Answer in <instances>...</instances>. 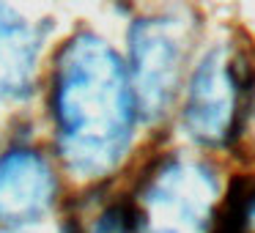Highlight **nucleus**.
<instances>
[{
    "mask_svg": "<svg viewBox=\"0 0 255 233\" xmlns=\"http://www.w3.org/2000/svg\"><path fill=\"white\" fill-rule=\"evenodd\" d=\"M129 72L110 44L80 33L61 50L52 74V118L66 165L99 178L121 162L134 129Z\"/></svg>",
    "mask_w": 255,
    "mask_h": 233,
    "instance_id": "1",
    "label": "nucleus"
},
{
    "mask_svg": "<svg viewBox=\"0 0 255 233\" xmlns=\"http://www.w3.org/2000/svg\"><path fill=\"white\" fill-rule=\"evenodd\" d=\"M214 206L217 181L209 167L170 159L143 187L134 217L140 233H203Z\"/></svg>",
    "mask_w": 255,
    "mask_h": 233,
    "instance_id": "2",
    "label": "nucleus"
},
{
    "mask_svg": "<svg viewBox=\"0 0 255 233\" xmlns=\"http://www.w3.org/2000/svg\"><path fill=\"white\" fill-rule=\"evenodd\" d=\"M129 55L132 66L127 72L134 105L143 116L159 118L176 96L181 80L187 58V30L173 17L140 19L129 36Z\"/></svg>",
    "mask_w": 255,
    "mask_h": 233,
    "instance_id": "3",
    "label": "nucleus"
},
{
    "mask_svg": "<svg viewBox=\"0 0 255 233\" xmlns=\"http://www.w3.org/2000/svg\"><path fill=\"white\" fill-rule=\"evenodd\" d=\"M242 66L231 47H214L192 72L184 102V126L206 145L233 137L242 113Z\"/></svg>",
    "mask_w": 255,
    "mask_h": 233,
    "instance_id": "4",
    "label": "nucleus"
},
{
    "mask_svg": "<svg viewBox=\"0 0 255 233\" xmlns=\"http://www.w3.org/2000/svg\"><path fill=\"white\" fill-rule=\"evenodd\" d=\"M55 198V176L41 154L28 148L0 156V225L25 231L44 220Z\"/></svg>",
    "mask_w": 255,
    "mask_h": 233,
    "instance_id": "5",
    "label": "nucleus"
},
{
    "mask_svg": "<svg viewBox=\"0 0 255 233\" xmlns=\"http://www.w3.org/2000/svg\"><path fill=\"white\" fill-rule=\"evenodd\" d=\"M41 36L14 8L0 6V102L28 94L33 83Z\"/></svg>",
    "mask_w": 255,
    "mask_h": 233,
    "instance_id": "6",
    "label": "nucleus"
},
{
    "mask_svg": "<svg viewBox=\"0 0 255 233\" xmlns=\"http://www.w3.org/2000/svg\"><path fill=\"white\" fill-rule=\"evenodd\" d=\"M85 233H140L134 209L129 206H113V209L102 211Z\"/></svg>",
    "mask_w": 255,
    "mask_h": 233,
    "instance_id": "7",
    "label": "nucleus"
}]
</instances>
